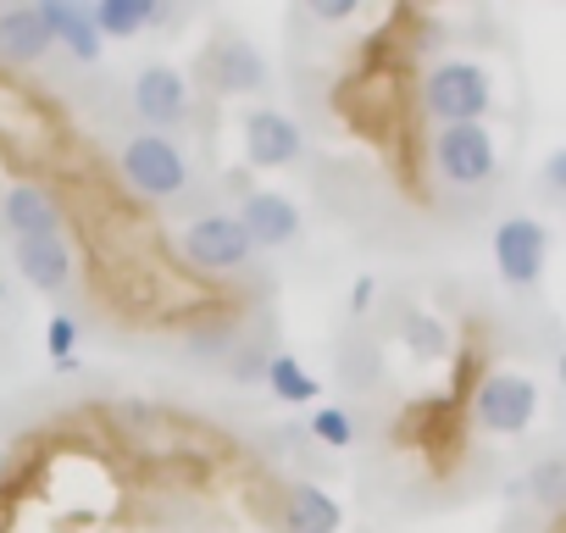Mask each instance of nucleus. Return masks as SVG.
Wrapping results in <instances>:
<instances>
[{
  "label": "nucleus",
  "instance_id": "1",
  "mask_svg": "<svg viewBox=\"0 0 566 533\" xmlns=\"http://www.w3.org/2000/svg\"><path fill=\"white\" fill-rule=\"evenodd\" d=\"M422 106L439 128H455V123H483L489 106H494V84L478 62H439L428 79H422Z\"/></svg>",
  "mask_w": 566,
  "mask_h": 533
},
{
  "label": "nucleus",
  "instance_id": "2",
  "mask_svg": "<svg viewBox=\"0 0 566 533\" xmlns=\"http://www.w3.org/2000/svg\"><path fill=\"white\" fill-rule=\"evenodd\" d=\"M117 173L145 200H172V195L189 189V161L167 134H134L123 145V156H117Z\"/></svg>",
  "mask_w": 566,
  "mask_h": 533
},
{
  "label": "nucleus",
  "instance_id": "3",
  "mask_svg": "<svg viewBox=\"0 0 566 533\" xmlns=\"http://www.w3.org/2000/svg\"><path fill=\"white\" fill-rule=\"evenodd\" d=\"M178 250L189 255V266H200V273H239V266L250 261V239H244L233 211L189 217L184 233H178Z\"/></svg>",
  "mask_w": 566,
  "mask_h": 533
},
{
  "label": "nucleus",
  "instance_id": "4",
  "mask_svg": "<svg viewBox=\"0 0 566 533\" xmlns=\"http://www.w3.org/2000/svg\"><path fill=\"white\" fill-rule=\"evenodd\" d=\"M494 134L483 123H455L433 134V167L450 189H483L494 178Z\"/></svg>",
  "mask_w": 566,
  "mask_h": 533
},
{
  "label": "nucleus",
  "instance_id": "5",
  "mask_svg": "<svg viewBox=\"0 0 566 533\" xmlns=\"http://www.w3.org/2000/svg\"><path fill=\"white\" fill-rule=\"evenodd\" d=\"M472 417L489 433H527V422L538 417V389L522 373H489L472 395Z\"/></svg>",
  "mask_w": 566,
  "mask_h": 533
},
{
  "label": "nucleus",
  "instance_id": "6",
  "mask_svg": "<svg viewBox=\"0 0 566 533\" xmlns=\"http://www.w3.org/2000/svg\"><path fill=\"white\" fill-rule=\"evenodd\" d=\"M544 261H549V233L533 217H505L494 228V266L511 290H533L544 279Z\"/></svg>",
  "mask_w": 566,
  "mask_h": 533
},
{
  "label": "nucleus",
  "instance_id": "7",
  "mask_svg": "<svg viewBox=\"0 0 566 533\" xmlns=\"http://www.w3.org/2000/svg\"><path fill=\"white\" fill-rule=\"evenodd\" d=\"M233 217H239L250 250H277V244L301 239V206L290 195H277V189H250Z\"/></svg>",
  "mask_w": 566,
  "mask_h": 533
},
{
  "label": "nucleus",
  "instance_id": "8",
  "mask_svg": "<svg viewBox=\"0 0 566 533\" xmlns=\"http://www.w3.org/2000/svg\"><path fill=\"white\" fill-rule=\"evenodd\" d=\"M134 112L150 128H178L189 117V79L178 67H167V62L139 67V79H134Z\"/></svg>",
  "mask_w": 566,
  "mask_h": 533
},
{
  "label": "nucleus",
  "instance_id": "9",
  "mask_svg": "<svg viewBox=\"0 0 566 533\" xmlns=\"http://www.w3.org/2000/svg\"><path fill=\"white\" fill-rule=\"evenodd\" d=\"M301 150H306V134L295 128V117H283L272 106L244 112V156H250V167H290V161H301Z\"/></svg>",
  "mask_w": 566,
  "mask_h": 533
},
{
  "label": "nucleus",
  "instance_id": "10",
  "mask_svg": "<svg viewBox=\"0 0 566 533\" xmlns=\"http://www.w3.org/2000/svg\"><path fill=\"white\" fill-rule=\"evenodd\" d=\"M56 51V34L40 7H7L0 12V62L7 67H34Z\"/></svg>",
  "mask_w": 566,
  "mask_h": 533
},
{
  "label": "nucleus",
  "instance_id": "11",
  "mask_svg": "<svg viewBox=\"0 0 566 533\" xmlns=\"http://www.w3.org/2000/svg\"><path fill=\"white\" fill-rule=\"evenodd\" d=\"M18 250V273L40 290V295H62L73 284V250L62 233H40V239H12Z\"/></svg>",
  "mask_w": 566,
  "mask_h": 533
},
{
  "label": "nucleus",
  "instance_id": "12",
  "mask_svg": "<svg viewBox=\"0 0 566 533\" xmlns=\"http://www.w3.org/2000/svg\"><path fill=\"white\" fill-rule=\"evenodd\" d=\"M0 222H7L12 239H40V233H62V206L51 189L40 184H18L0 200Z\"/></svg>",
  "mask_w": 566,
  "mask_h": 533
},
{
  "label": "nucleus",
  "instance_id": "13",
  "mask_svg": "<svg viewBox=\"0 0 566 533\" xmlns=\"http://www.w3.org/2000/svg\"><path fill=\"white\" fill-rule=\"evenodd\" d=\"M206 73H211V84L222 95H255V90H266V62L244 40H222L217 51H206Z\"/></svg>",
  "mask_w": 566,
  "mask_h": 533
},
{
  "label": "nucleus",
  "instance_id": "14",
  "mask_svg": "<svg viewBox=\"0 0 566 533\" xmlns=\"http://www.w3.org/2000/svg\"><path fill=\"white\" fill-rule=\"evenodd\" d=\"M40 12H45V23H51L56 45H67V56H73V62H101L106 40H101V29H95L90 7H78V0H40Z\"/></svg>",
  "mask_w": 566,
  "mask_h": 533
},
{
  "label": "nucleus",
  "instance_id": "15",
  "mask_svg": "<svg viewBox=\"0 0 566 533\" xmlns=\"http://www.w3.org/2000/svg\"><path fill=\"white\" fill-rule=\"evenodd\" d=\"M283 533H339V500L317 483L283 489Z\"/></svg>",
  "mask_w": 566,
  "mask_h": 533
},
{
  "label": "nucleus",
  "instance_id": "16",
  "mask_svg": "<svg viewBox=\"0 0 566 533\" xmlns=\"http://www.w3.org/2000/svg\"><path fill=\"white\" fill-rule=\"evenodd\" d=\"M101 40H134L145 29H156V0H95L90 7Z\"/></svg>",
  "mask_w": 566,
  "mask_h": 533
},
{
  "label": "nucleus",
  "instance_id": "17",
  "mask_svg": "<svg viewBox=\"0 0 566 533\" xmlns=\"http://www.w3.org/2000/svg\"><path fill=\"white\" fill-rule=\"evenodd\" d=\"M266 389L277 395V400H290V406H306V400H317V378L295 362V356H272L266 362Z\"/></svg>",
  "mask_w": 566,
  "mask_h": 533
},
{
  "label": "nucleus",
  "instance_id": "18",
  "mask_svg": "<svg viewBox=\"0 0 566 533\" xmlns=\"http://www.w3.org/2000/svg\"><path fill=\"white\" fill-rule=\"evenodd\" d=\"M406 345H411V356L439 362V356L450 351V328H444L439 317H428V312H411V317H406Z\"/></svg>",
  "mask_w": 566,
  "mask_h": 533
},
{
  "label": "nucleus",
  "instance_id": "19",
  "mask_svg": "<svg viewBox=\"0 0 566 533\" xmlns=\"http://www.w3.org/2000/svg\"><path fill=\"white\" fill-rule=\"evenodd\" d=\"M522 489H527L538 505H560V500H566V461H555V456H549V461H538V467L527 472V483H522Z\"/></svg>",
  "mask_w": 566,
  "mask_h": 533
},
{
  "label": "nucleus",
  "instance_id": "20",
  "mask_svg": "<svg viewBox=\"0 0 566 533\" xmlns=\"http://www.w3.org/2000/svg\"><path fill=\"white\" fill-rule=\"evenodd\" d=\"M45 345H51V362H56V373H73L78 367V323L73 317H51V328H45Z\"/></svg>",
  "mask_w": 566,
  "mask_h": 533
},
{
  "label": "nucleus",
  "instance_id": "21",
  "mask_svg": "<svg viewBox=\"0 0 566 533\" xmlns=\"http://www.w3.org/2000/svg\"><path fill=\"white\" fill-rule=\"evenodd\" d=\"M312 433H317L323 445H334V450H339V445H350V439H356V422H350L339 406H323V411L312 417Z\"/></svg>",
  "mask_w": 566,
  "mask_h": 533
},
{
  "label": "nucleus",
  "instance_id": "22",
  "mask_svg": "<svg viewBox=\"0 0 566 533\" xmlns=\"http://www.w3.org/2000/svg\"><path fill=\"white\" fill-rule=\"evenodd\" d=\"M538 189L555 195V200H566V150H549V156H544V167H538Z\"/></svg>",
  "mask_w": 566,
  "mask_h": 533
},
{
  "label": "nucleus",
  "instance_id": "23",
  "mask_svg": "<svg viewBox=\"0 0 566 533\" xmlns=\"http://www.w3.org/2000/svg\"><path fill=\"white\" fill-rule=\"evenodd\" d=\"M306 12L323 23H350L356 18V0H306Z\"/></svg>",
  "mask_w": 566,
  "mask_h": 533
},
{
  "label": "nucleus",
  "instance_id": "24",
  "mask_svg": "<svg viewBox=\"0 0 566 533\" xmlns=\"http://www.w3.org/2000/svg\"><path fill=\"white\" fill-rule=\"evenodd\" d=\"M555 373H560V384H566V351H560V356H555Z\"/></svg>",
  "mask_w": 566,
  "mask_h": 533
},
{
  "label": "nucleus",
  "instance_id": "25",
  "mask_svg": "<svg viewBox=\"0 0 566 533\" xmlns=\"http://www.w3.org/2000/svg\"><path fill=\"white\" fill-rule=\"evenodd\" d=\"M0 306H7V284H0Z\"/></svg>",
  "mask_w": 566,
  "mask_h": 533
}]
</instances>
